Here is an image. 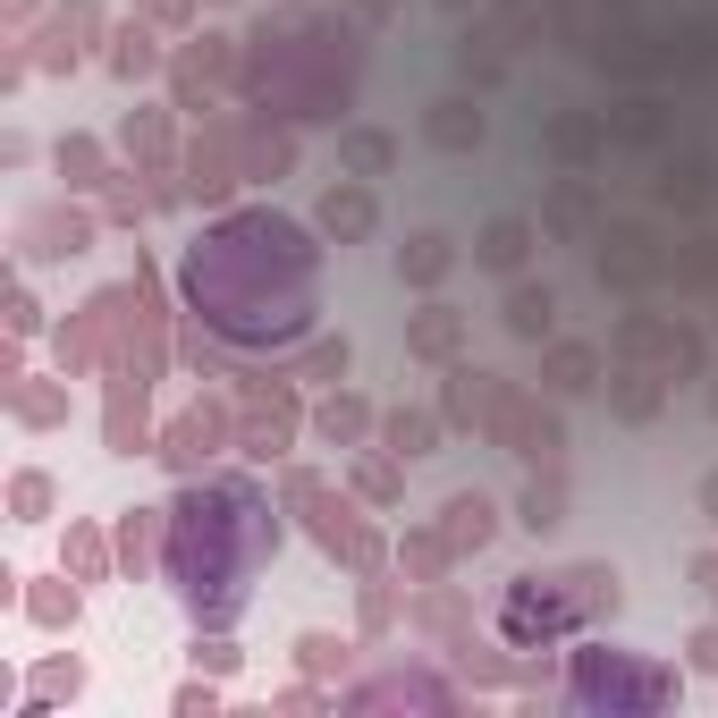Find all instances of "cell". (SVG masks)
I'll return each instance as SVG.
<instances>
[{"label": "cell", "mask_w": 718, "mask_h": 718, "mask_svg": "<svg viewBox=\"0 0 718 718\" xmlns=\"http://www.w3.org/2000/svg\"><path fill=\"white\" fill-rule=\"evenodd\" d=\"M710 507H718V482H710Z\"/></svg>", "instance_id": "obj_3"}, {"label": "cell", "mask_w": 718, "mask_h": 718, "mask_svg": "<svg viewBox=\"0 0 718 718\" xmlns=\"http://www.w3.org/2000/svg\"><path fill=\"white\" fill-rule=\"evenodd\" d=\"M524 254V229L507 220V229H490V246H482V262H516Z\"/></svg>", "instance_id": "obj_2"}, {"label": "cell", "mask_w": 718, "mask_h": 718, "mask_svg": "<svg viewBox=\"0 0 718 718\" xmlns=\"http://www.w3.org/2000/svg\"><path fill=\"white\" fill-rule=\"evenodd\" d=\"M507 322H516L524 338H541V330H550V288H524L516 304H507Z\"/></svg>", "instance_id": "obj_1"}]
</instances>
